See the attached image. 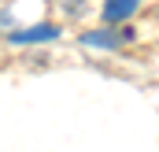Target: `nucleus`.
<instances>
[{
    "instance_id": "1",
    "label": "nucleus",
    "mask_w": 159,
    "mask_h": 152,
    "mask_svg": "<svg viewBox=\"0 0 159 152\" xmlns=\"http://www.w3.org/2000/svg\"><path fill=\"white\" fill-rule=\"evenodd\" d=\"M141 7V0H104V26H122L126 19H133V11Z\"/></svg>"
},
{
    "instance_id": "2",
    "label": "nucleus",
    "mask_w": 159,
    "mask_h": 152,
    "mask_svg": "<svg viewBox=\"0 0 159 152\" xmlns=\"http://www.w3.org/2000/svg\"><path fill=\"white\" fill-rule=\"evenodd\" d=\"M133 34L126 30V34H115L111 26L107 30H93V34H81V45H89V48H119L122 41H129Z\"/></svg>"
},
{
    "instance_id": "3",
    "label": "nucleus",
    "mask_w": 159,
    "mask_h": 152,
    "mask_svg": "<svg viewBox=\"0 0 159 152\" xmlns=\"http://www.w3.org/2000/svg\"><path fill=\"white\" fill-rule=\"evenodd\" d=\"M59 37V30L56 26H34V30H22V34H15V45H34V41H56Z\"/></svg>"
}]
</instances>
